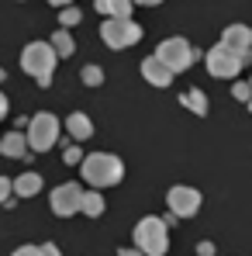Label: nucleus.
<instances>
[{
	"mask_svg": "<svg viewBox=\"0 0 252 256\" xmlns=\"http://www.w3.org/2000/svg\"><path fill=\"white\" fill-rule=\"evenodd\" d=\"M3 118H7V97L0 94V122H3Z\"/></svg>",
	"mask_w": 252,
	"mask_h": 256,
	"instance_id": "nucleus-26",
	"label": "nucleus"
},
{
	"mask_svg": "<svg viewBox=\"0 0 252 256\" xmlns=\"http://www.w3.org/2000/svg\"><path fill=\"white\" fill-rule=\"evenodd\" d=\"M62 160H66L69 166H80V163H83V152H80V149L73 146V149H66V156H62Z\"/></svg>",
	"mask_w": 252,
	"mask_h": 256,
	"instance_id": "nucleus-22",
	"label": "nucleus"
},
{
	"mask_svg": "<svg viewBox=\"0 0 252 256\" xmlns=\"http://www.w3.org/2000/svg\"><path fill=\"white\" fill-rule=\"evenodd\" d=\"M131 239H135V250L142 256H166V250H169L166 222H163V218H152V214L135 225Z\"/></svg>",
	"mask_w": 252,
	"mask_h": 256,
	"instance_id": "nucleus-2",
	"label": "nucleus"
},
{
	"mask_svg": "<svg viewBox=\"0 0 252 256\" xmlns=\"http://www.w3.org/2000/svg\"><path fill=\"white\" fill-rule=\"evenodd\" d=\"M24 142H28V149H35V152H48V149L59 142V118H55L52 111H38V114L28 122Z\"/></svg>",
	"mask_w": 252,
	"mask_h": 256,
	"instance_id": "nucleus-4",
	"label": "nucleus"
},
{
	"mask_svg": "<svg viewBox=\"0 0 252 256\" xmlns=\"http://www.w3.org/2000/svg\"><path fill=\"white\" fill-rule=\"evenodd\" d=\"M232 94H235V100H246V104H249L252 100V84H235Z\"/></svg>",
	"mask_w": 252,
	"mask_h": 256,
	"instance_id": "nucleus-21",
	"label": "nucleus"
},
{
	"mask_svg": "<svg viewBox=\"0 0 252 256\" xmlns=\"http://www.w3.org/2000/svg\"><path fill=\"white\" fill-rule=\"evenodd\" d=\"M204 62H208V73H211V76H218V80H232V76H239V73H242V66H246L232 48H225L221 42L208 48Z\"/></svg>",
	"mask_w": 252,
	"mask_h": 256,
	"instance_id": "nucleus-6",
	"label": "nucleus"
},
{
	"mask_svg": "<svg viewBox=\"0 0 252 256\" xmlns=\"http://www.w3.org/2000/svg\"><path fill=\"white\" fill-rule=\"evenodd\" d=\"M10 256H42V250H38V246H17Z\"/></svg>",
	"mask_w": 252,
	"mask_h": 256,
	"instance_id": "nucleus-24",
	"label": "nucleus"
},
{
	"mask_svg": "<svg viewBox=\"0 0 252 256\" xmlns=\"http://www.w3.org/2000/svg\"><path fill=\"white\" fill-rule=\"evenodd\" d=\"M10 194H14V184H10L7 176H0V204H3V201H7Z\"/></svg>",
	"mask_w": 252,
	"mask_h": 256,
	"instance_id": "nucleus-23",
	"label": "nucleus"
},
{
	"mask_svg": "<svg viewBox=\"0 0 252 256\" xmlns=\"http://www.w3.org/2000/svg\"><path fill=\"white\" fill-rule=\"evenodd\" d=\"M80 80H83L86 86H100L104 84V70H100V66H83V70H80Z\"/></svg>",
	"mask_w": 252,
	"mask_h": 256,
	"instance_id": "nucleus-19",
	"label": "nucleus"
},
{
	"mask_svg": "<svg viewBox=\"0 0 252 256\" xmlns=\"http://www.w3.org/2000/svg\"><path fill=\"white\" fill-rule=\"evenodd\" d=\"M100 38L104 45H111V48H131V45L142 38V28L128 18V21H118V18H107L104 24H100Z\"/></svg>",
	"mask_w": 252,
	"mask_h": 256,
	"instance_id": "nucleus-7",
	"label": "nucleus"
},
{
	"mask_svg": "<svg viewBox=\"0 0 252 256\" xmlns=\"http://www.w3.org/2000/svg\"><path fill=\"white\" fill-rule=\"evenodd\" d=\"M142 76H145V84H152V86H169L173 84V73H169L156 56L142 59Z\"/></svg>",
	"mask_w": 252,
	"mask_h": 256,
	"instance_id": "nucleus-11",
	"label": "nucleus"
},
{
	"mask_svg": "<svg viewBox=\"0 0 252 256\" xmlns=\"http://www.w3.org/2000/svg\"><path fill=\"white\" fill-rule=\"evenodd\" d=\"M80 18H83V14H80L76 7H62V10H59V28L66 32V28H73V24H80Z\"/></svg>",
	"mask_w": 252,
	"mask_h": 256,
	"instance_id": "nucleus-20",
	"label": "nucleus"
},
{
	"mask_svg": "<svg viewBox=\"0 0 252 256\" xmlns=\"http://www.w3.org/2000/svg\"><path fill=\"white\" fill-rule=\"evenodd\" d=\"M249 84H252V76H249Z\"/></svg>",
	"mask_w": 252,
	"mask_h": 256,
	"instance_id": "nucleus-33",
	"label": "nucleus"
},
{
	"mask_svg": "<svg viewBox=\"0 0 252 256\" xmlns=\"http://www.w3.org/2000/svg\"><path fill=\"white\" fill-rule=\"evenodd\" d=\"M183 104H187L194 114H208V94H204V90H187V94H183Z\"/></svg>",
	"mask_w": 252,
	"mask_h": 256,
	"instance_id": "nucleus-18",
	"label": "nucleus"
},
{
	"mask_svg": "<svg viewBox=\"0 0 252 256\" xmlns=\"http://www.w3.org/2000/svg\"><path fill=\"white\" fill-rule=\"evenodd\" d=\"M246 108H249V111H252V100H249V104H246Z\"/></svg>",
	"mask_w": 252,
	"mask_h": 256,
	"instance_id": "nucleus-31",
	"label": "nucleus"
},
{
	"mask_svg": "<svg viewBox=\"0 0 252 256\" xmlns=\"http://www.w3.org/2000/svg\"><path fill=\"white\" fill-rule=\"evenodd\" d=\"M221 45L232 48L242 62H249L252 59V28H246V24H228L221 32Z\"/></svg>",
	"mask_w": 252,
	"mask_h": 256,
	"instance_id": "nucleus-10",
	"label": "nucleus"
},
{
	"mask_svg": "<svg viewBox=\"0 0 252 256\" xmlns=\"http://www.w3.org/2000/svg\"><path fill=\"white\" fill-rule=\"evenodd\" d=\"M0 146H3V156H10V160H24V152H28L24 132H7V135L0 138Z\"/></svg>",
	"mask_w": 252,
	"mask_h": 256,
	"instance_id": "nucleus-14",
	"label": "nucleus"
},
{
	"mask_svg": "<svg viewBox=\"0 0 252 256\" xmlns=\"http://www.w3.org/2000/svg\"><path fill=\"white\" fill-rule=\"evenodd\" d=\"M93 7L100 10V14H107V18H118V21H128L131 18V0H93Z\"/></svg>",
	"mask_w": 252,
	"mask_h": 256,
	"instance_id": "nucleus-12",
	"label": "nucleus"
},
{
	"mask_svg": "<svg viewBox=\"0 0 252 256\" xmlns=\"http://www.w3.org/2000/svg\"><path fill=\"white\" fill-rule=\"evenodd\" d=\"M156 59H159L169 73L176 76V73L190 70V62L197 59V52H194V45L187 42V38L173 35V38H166V42H159V48H156Z\"/></svg>",
	"mask_w": 252,
	"mask_h": 256,
	"instance_id": "nucleus-5",
	"label": "nucleus"
},
{
	"mask_svg": "<svg viewBox=\"0 0 252 256\" xmlns=\"http://www.w3.org/2000/svg\"><path fill=\"white\" fill-rule=\"evenodd\" d=\"M118 256H142V253H138V250H121Z\"/></svg>",
	"mask_w": 252,
	"mask_h": 256,
	"instance_id": "nucleus-30",
	"label": "nucleus"
},
{
	"mask_svg": "<svg viewBox=\"0 0 252 256\" xmlns=\"http://www.w3.org/2000/svg\"><path fill=\"white\" fill-rule=\"evenodd\" d=\"M10 184H14V194H17V198H35V194H38V190H42V176H38V173H21V176H17V180H10Z\"/></svg>",
	"mask_w": 252,
	"mask_h": 256,
	"instance_id": "nucleus-15",
	"label": "nucleus"
},
{
	"mask_svg": "<svg viewBox=\"0 0 252 256\" xmlns=\"http://www.w3.org/2000/svg\"><path fill=\"white\" fill-rule=\"evenodd\" d=\"M52 66H55V52L48 42H28L21 52V70L28 76H35L38 86H52Z\"/></svg>",
	"mask_w": 252,
	"mask_h": 256,
	"instance_id": "nucleus-3",
	"label": "nucleus"
},
{
	"mask_svg": "<svg viewBox=\"0 0 252 256\" xmlns=\"http://www.w3.org/2000/svg\"><path fill=\"white\" fill-rule=\"evenodd\" d=\"M131 4H145V7H156V4H163V0H131Z\"/></svg>",
	"mask_w": 252,
	"mask_h": 256,
	"instance_id": "nucleus-29",
	"label": "nucleus"
},
{
	"mask_svg": "<svg viewBox=\"0 0 252 256\" xmlns=\"http://www.w3.org/2000/svg\"><path fill=\"white\" fill-rule=\"evenodd\" d=\"M38 250H42V256H62V253H59V246H55V242H45V246H38Z\"/></svg>",
	"mask_w": 252,
	"mask_h": 256,
	"instance_id": "nucleus-25",
	"label": "nucleus"
},
{
	"mask_svg": "<svg viewBox=\"0 0 252 256\" xmlns=\"http://www.w3.org/2000/svg\"><path fill=\"white\" fill-rule=\"evenodd\" d=\"M201 256H214V246L211 242H201Z\"/></svg>",
	"mask_w": 252,
	"mask_h": 256,
	"instance_id": "nucleus-27",
	"label": "nucleus"
},
{
	"mask_svg": "<svg viewBox=\"0 0 252 256\" xmlns=\"http://www.w3.org/2000/svg\"><path fill=\"white\" fill-rule=\"evenodd\" d=\"M80 173L90 187H118L125 180V163L114 152H90L80 163Z\"/></svg>",
	"mask_w": 252,
	"mask_h": 256,
	"instance_id": "nucleus-1",
	"label": "nucleus"
},
{
	"mask_svg": "<svg viewBox=\"0 0 252 256\" xmlns=\"http://www.w3.org/2000/svg\"><path fill=\"white\" fill-rule=\"evenodd\" d=\"M80 201H83V187L80 184H59L52 190V212L59 214V218L80 214Z\"/></svg>",
	"mask_w": 252,
	"mask_h": 256,
	"instance_id": "nucleus-9",
	"label": "nucleus"
},
{
	"mask_svg": "<svg viewBox=\"0 0 252 256\" xmlns=\"http://www.w3.org/2000/svg\"><path fill=\"white\" fill-rule=\"evenodd\" d=\"M66 128H69V135H73L76 142H83V138L93 135V122H90V114H83V111H73V114L66 118Z\"/></svg>",
	"mask_w": 252,
	"mask_h": 256,
	"instance_id": "nucleus-13",
	"label": "nucleus"
},
{
	"mask_svg": "<svg viewBox=\"0 0 252 256\" xmlns=\"http://www.w3.org/2000/svg\"><path fill=\"white\" fill-rule=\"evenodd\" d=\"M48 4H55L59 10H62V7H73V0H48Z\"/></svg>",
	"mask_w": 252,
	"mask_h": 256,
	"instance_id": "nucleus-28",
	"label": "nucleus"
},
{
	"mask_svg": "<svg viewBox=\"0 0 252 256\" xmlns=\"http://www.w3.org/2000/svg\"><path fill=\"white\" fill-rule=\"evenodd\" d=\"M48 45H52V52H55V56H62V59H69V56L76 52V42H73V35H69V32H62V28L52 35V42H48Z\"/></svg>",
	"mask_w": 252,
	"mask_h": 256,
	"instance_id": "nucleus-17",
	"label": "nucleus"
},
{
	"mask_svg": "<svg viewBox=\"0 0 252 256\" xmlns=\"http://www.w3.org/2000/svg\"><path fill=\"white\" fill-rule=\"evenodd\" d=\"M0 156H3V146H0Z\"/></svg>",
	"mask_w": 252,
	"mask_h": 256,
	"instance_id": "nucleus-32",
	"label": "nucleus"
},
{
	"mask_svg": "<svg viewBox=\"0 0 252 256\" xmlns=\"http://www.w3.org/2000/svg\"><path fill=\"white\" fill-rule=\"evenodd\" d=\"M107 208V201H104V194L100 190H83V201H80V212L90 214V218H100Z\"/></svg>",
	"mask_w": 252,
	"mask_h": 256,
	"instance_id": "nucleus-16",
	"label": "nucleus"
},
{
	"mask_svg": "<svg viewBox=\"0 0 252 256\" xmlns=\"http://www.w3.org/2000/svg\"><path fill=\"white\" fill-rule=\"evenodd\" d=\"M166 204H169V212L176 214V218H194V214L201 212L204 198H201L197 187H190V184H176V187H169Z\"/></svg>",
	"mask_w": 252,
	"mask_h": 256,
	"instance_id": "nucleus-8",
	"label": "nucleus"
}]
</instances>
